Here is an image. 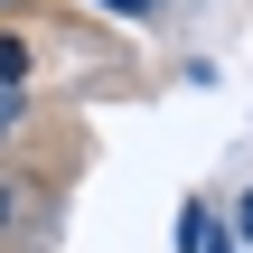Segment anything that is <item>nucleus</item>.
Here are the masks:
<instances>
[{
  "label": "nucleus",
  "mask_w": 253,
  "mask_h": 253,
  "mask_svg": "<svg viewBox=\"0 0 253 253\" xmlns=\"http://www.w3.org/2000/svg\"><path fill=\"white\" fill-rule=\"evenodd\" d=\"M19 66H28V38H0V84H19Z\"/></svg>",
  "instance_id": "1"
},
{
  "label": "nucleus",
  "mask_w": 253,
  "mask_h": 253,
  "mask_svg": "<svg viewBox=\"0 0 253 253\" xmlns=\"http://www.w3.org/2000/svg\"><path fill=\"white\" fill-rule=\"evenodd\" d=\"M9 122H19V84H0V131H9Z\"/></svg>",
  "instance_id": "2"
},
{
  "label": "nucleus",
  "mask_w": 253,
  "mask_h": 253,
  "mask_svg": "<svg viewBox=\"0 0 253 253\" xmlns=\"http://www.w3.org/2000/svg\"><path fill=\"white\" fill-rule=\"evenodd\" d=\"M103 9H160V0H103Z\"/></svg>",
  "instance_id": "3"
},
{
  "label": "nucleus",
  "mask_w": 253,
  "mask_h": 253,
  "mask_svg": "<svg viewBox=\"0 0 253 253\" xmlns=\"http://www.w3.org/2000/svg\"><path fill=\"white\" fill-rule=\"evenodd\" d=\"M244 235H253V197H244Z\"/></svg>",
  "instance_id": "4"
},
{
  "label": "nucleus",
  "mask_w": 253,
  "mask_h": 253,
  "mask_svg": "<svg viewBox=\"0 0 253 253\" xmlns=\"http://www.w3.org/2000/svg\"><path fill=\"white\" fill-rule=\"evenodd\" d=\"M0 216H9V188H0Z\"/></svg>",
  "instance_id": "5"
}]
</instances>
